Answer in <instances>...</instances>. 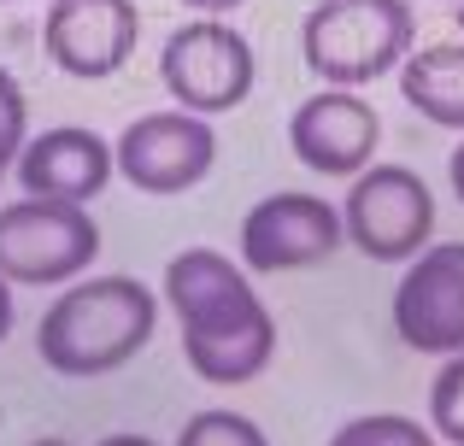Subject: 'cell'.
I'll return each instance as SVG.
<instances>
[{"label":"cell","instance_id":"1","mask_svg":"<svg viewBox=\"0 0 464 446\" xmlns=\"http://www.w3.org/2000/svg\"><path fill=\"white\" fill-rule=\"evenodd\" d=\"M165 306L182 329V358L212 388H247L276 358V318L253 276L218 247H188L165 264Z\"/></svg>","mask_w":464,"mask_h":446},{"label":"cell","instance_id":"2","mask_svg":"<svg viewBox=\"0 0 464 446\" xmlns=\"http://www.w3.org/2000/svg\"><path fill=\"white\" fill-rule=\"evenodd\" d=\"M159 329V299L136 276H89L65 282L35 323V353L53 376L94 382L148 353Z\"/></svg>","mask_w":464,"mask_h":446},{"label":"cell","instance_id":"3","mask_svg":"<svg viewBox=\"0 0 464 446\" xmlns=\"http://www.w3.org/2000/svg\"><path fill=\"white\" fill-rule=\"evenodd\" d=\"M411 47L418 18L406 0H317L300 24V59L324 89H371Z\"/></svg>","mask_w":464,"mask_h":446},{"label":"cell","instance_id":"4","mask_svg":"<svg viewBox=\"0 0 464 446\" xmlns=\"http://www.w3.org/2000/svg\"><path fill=\"white\" fill-rule=\"evenodd\" d=\"M101 259V223L65 200H6L0 206V276L12 288H65Z\"/></svg>","mask_w":464,"mask_h":446},{"label":"cell","instance_id":"5","mask_svg":"<svg viewBox=\"0 0 464 446\" xmlns=\"http://www.w3.org/2000/svg\"><path fill=\"white\" fill-rule=\"evenodd\" d=\"M253 77H259L253 42L224 18H188L159 47V82L194 118H218V112L247 106Z\"/></svg>","mask_w":464,"mask_h":446},{"label":"cell","instance_id":"6","mask_svg":"<svg viewBox=\"0 0 464 446\" xmlns=\"http://www.w3.org/2000/svg\"><path fill=\"white\" fill-rule=\"evenodd\" d=\"M347 247H359L371 264H406L435 241V188L411 165H364L341 200Z\"/></svg>","mask_w":464,"mask_h":446},{"label":"cell","instance_id":"7","mask_svg":"<svg viewBox=\"0 0 464 446\" xmlns=\"http://www.w3.org/2000/svg\"><path fill=\"white\" fill-rule=\"evenodd\" d=\"M347 247V229H341V206H329L324 195L306 188H283V195H265L247 206L236 235L241 270L247 276H288V270H312V264L335 259Z\"/></svg>","mask_w":464,"mask_h":446},{"label":"cell","instance_id":"8","mask_svg":"<svg viewBox=\"0 0 464 446\" xmlns=\"http://www.w3.org/2000/svg\"><path fill=\"white\" fill-rule=\"evenodd\" d=\"M112 165L136 195H153V200L188 195L218 165L212 118H194V112H182V106H170V112H141L136 124H124V136L112 141Z\"/></svg>","mask_w":464,"mask_h":446},{"label":"cell","instance_id":"9","mask_svg":"<svg viewBox=\"0 0 464 446\" xmlns=\"http://www.w3.org/2000/svg\"><path fill=\"white\" fill-rule=\"evenodd\" d=\"M394 335L423 358L464 353V241H430L400 264L394 282Z\"/></svg>","mask_w":464,"mask_h":446},{"label":"cell","instance_id":"10","mask_svg":"<svg viewBox=\"0 0 464 446\" xmlns=\"http://www.w3.org/2000/svg\"><path fill=\"white\" fill-rule=\"evenodd\" d=\"M141 42V6L136 0H47L42 47L65 77L106 82L130 65Z\"/></svg>","mask_w":464,"mask_h":446},{"label":"cell","instance_id":"11","mask_svg":"<svg viewBox=\"0 0 464 446\" xmlns=\"http://www.w3.org/2000/svg\"><path fill=\"white\" fill-rule=\"evenodd\" d=\"M376 141H382V118L359 89H324L306 94L288 118V147L312 176L329 183H353L364 165H376Z\"/></svg>","mask_w":464,"mask_h":446},{"label":"cell","instance_id":"12","mask_svg":"<svg viewBox=\"0 0 464 446\" xmlns=\"http://www.w3.org/2000/svg\"><path fill=\"white\" fill-rule=\"evenodd\" d=\"M24 195L35 200H65V206H94L106 195V183L118 176L112 165V141L94 136L82 124H53L42 136L24 141L18 165H12Z\"/></svg>","mask_w":464,"mask_h":446},{"label":"cell","instance_id":"13","mask_svg":"<svg viewBox=\"0 0 464 446\" xmlns=\"http://www.w3.org/2000/svg\"><path fill=\"white\" fill-rule=\"evenodd\" d=\"M400 94L423 124L464 136V42L411 47L406 65H400Z\"/></svg>","mask_w":464,"mask_h":446},{"label":"cell","instance_id":"14","mask_svg":"<svg viewBox=\"0 0 464 446\" xmlns=\"http://www.w3.org/2000/svg\"><path fill=\"white\" fill-rule=\"evenodd\" d=\"M329 446H441L435 441L430 423H418V417H400V412H371V417H353V423H341Z\"/></svg>","mask_w":464,"mask_h":446},{"label":"cell","instance_id":"15","mask_svg":"<svg viewBox=\"0 0 464 446\" xmlns=\"http://www.w3.org/2000/svg\"><path fill=\"white\" fill-rule=\"evenodd\" d=\"M430 429L441 446H464V353L441 358L430 382Z\"/></svg>","mask_w":464,"mask_h":446},{"label":"cell","instance_id":"16","mask_svg":"<svg viewBox=\"0 0 464 446\" xmlns=\"http://www.w3.org/2000/svg\"><path fill=\"white\" fill-rule=\"evenodd\" d=\"M177 446H271V435H265V429L253 423V417L212 405V412H194L188 423H182Z\"/></svg>","mask_w":464,"mask_h":446},{"label":"cell","instance_id":"17","mask_svg":"<svg viewBox=\"0 0 464 446\" xmlns=\"http://www.w3.org/2000/svg\"><path fill=\"white\" fill-rule=\"evenodd\" d=\"M24 141H30V100H24V82L0 65V183L12 176Z\"/></svg>","mask_w":464,"mask_h":446},{"label":"cell","instance_id":"18","mask_svg":"<svg viewBox=\"0 0 464 446\" xmlns=\"http://www.w3.org/2000/svg\"><path fill=\"white\" fill-rule=\"evenodd\" d=\"M188 12H200V18H224V12H236V6H247V0H182Z\"/></svg>","mask_w":464,"mask_h":446},{"label":"cell","instance_id":"19","mask_svg":"<svg viewBox=\"0 0 464 446\" xmlns=\"http://www.w3.org/2000/svg\"><path fill=\"white\" fill-rule=\"evenodd\" d=\"M447 183H453V195H459V206H464V141L447 153Z\"/></svg>","mask_w":464,"mask_h":446},{"label":"cell","instance_id":"20","mask_svg":"<svg viewBox=\"0 0 464 446\" xmlns=\"http://www.w3.org/2000/svg\"><path fill=\"white\" fill-rule=\"evenodd\" d=\"M12 318H18V306H12V282L0 276V341L12 335Z\"/></svg>","mask_w":464,"mask_h":446},{"label":"cell","instance_id":"21","mask_svg":"<svg viewBox=\"0 0 464 446\" xmlns=\"http://www.w3.org/2000/svg\"><path fill=\"white\" fill-rule=\"evenodd\" d=\"M94 446H159V441H148V435H106V441H94Z\"/></svg>","mask_w":464,"mask_h":446},{"label":"cell","instance_id":"22","mask_svg":"<svg viewBox=\"0 0 464 446\" xmlns=\"http://www.w3.org/2000/svg\"><path fill=\"white\" fill-rule=\"evenodd\" d=\"M30 446H65V441H59V435H47V441H30Z\"/></svg>","mask_w":464,"mask_h":446},{"label":"cell","instance_id":"23","mask_svg":"<svg viewBox=\"0 0 464 446\" xmlns=\"http://www.w3.org/2000/svg\"><path fill=\"white\" fill-rule=\"evenodd\" d=\"M453 18H459V30H464V0H459V6H453Z\"/></svg>","mask_w":464,"mask_h":446},{"label":"cell","instance_id":"24","mask_svg":"<svg viewBox=\"0 0 464 446\" xmlns=\"http://www.w3.org/2000/svg\"><path fill=\"white\" fill-rule=\"evenodd\" d=\"M0 6H18V0H0Z\"/></svg>","mask_w":464,"mask_h":446},{"label":"cell","instance_id":"25","mask_svg":"<svg viewBox=\"0 0 464 446\" xmlns=\"http://www.w3.org/2000/svg\"><path fill=\"white\" fill-rule=\"evenodd\" d=\"M447 6H459V0H447Z\"/></svg>","mask_w":464,"mask_h":446}]
</instances>
